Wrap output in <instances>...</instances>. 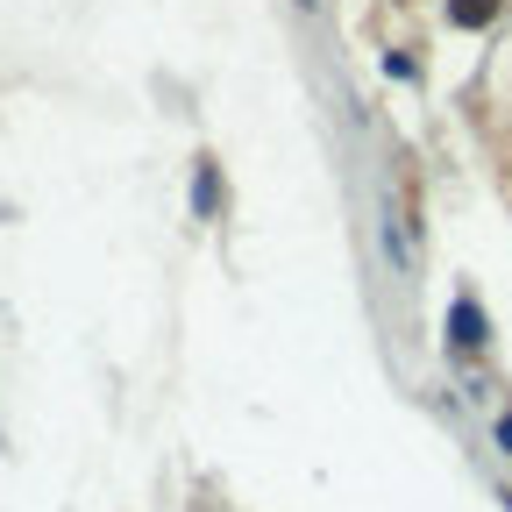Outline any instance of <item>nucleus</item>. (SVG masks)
<instances>
[{
  "mask_svg": "<svg viewBox=\"0 0 512 512\" xmlns=\"http://www.w3.org/2000/svg\"><path fill=\"white\" fill-rule=\"evenodd\" d=\"M377 242H384V256H392V271L413 285V278H420V235H413V221H406L392 200H384V228H377Z\"/></svg>",
  "mask_w": 512,
  "mask_h": 512,
  "instance_id": "nucleus-1",
  "label": "nucleus"
},
{
  "mask_svg": "<svg viewBox=\"0 0 512 512\" xmlns=\"http://www.w3.org/2000/svg\"><path fill=\"white\" fill-rule=\"evenodd\" d=\"M448 342L456 349H484L491 342V320H484V306L470 292H456V306H448Z\"/></svg>",
  "mask_w": 512,
  "mask_h": 512,
  "instance_id": "nucleus-2",
  "label": "nucleus"
},
{
  "mask_svg": "<svg viewBox=\"0 0 512 512\" xmlns=\"http://www.w3.org/2000/svg\"><path fill=\"white\" fill-rule=\"evenodd\" d=\"M192 214H200V221L221 214V164H214V157L192 164Z\"/></svg>",
  "mask_w": 512,
  "mask_h": 512,
  "instance_id": "nucleus-3",
  "label": "nucleus"
},
{
  "mask_svg": "<svg viewBox=\"0 0 512 512\" xmlns=\"http://www.w3.org/2000/svg\"><path fill=\"white\" fill-rule=\"evenodd\" d=\"M498 15V0H448V22H463V29H484Z\"/></svg>",
  "mask_w": 512,
  "mask_h": 512,
  "instance_id": "nucleus-4",
  "label": "nucleus"
},
{
  "mask_svg": "<svg viewBox=\"0 0 512 512\" xmlns=\"http://www.w3.org/2000/svg\"><path fill=\"white\" fill-rule=\"evenodd\" d=\"M491 434H498V448L512 456V413H498V427H491Z\"/></svg>",
  "mask_w": 512,
  "mask_h": 512,
  "instance_id": "nucleus-5",
  "label": "nucleus"
},
{
  "mask_svg": "<svg viewBox=\"0 0 512 512\" xmlns=\"http://www.w3.org/2000/svg\"><path fill=\"white\" fill-rule=\"evenodd\" d=\"M498 505H505V512H512V491H498Z\"/></svg>",
  "mask_w": 512,
  "mask_h": 512,
  "instance_id": "nucleus-6",
  "label": "nucleus"
},
{
  "mask_svg": "<svg viewBox=\"0 0 512 512\" xmlns=\"http://www.w3.org/2000/svg\"><path fill=\"white\" fill-rule=\"evenodd\" d=\"M299 8H306V15H313V8H320V0H299Z\"/></svg>",
  "mask_w": 512,
  "mask_h": 512,
  "instance_id": "nucleus-7",
  "label": "nucleus"
}]
</instances>
